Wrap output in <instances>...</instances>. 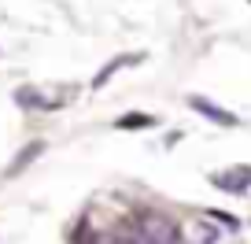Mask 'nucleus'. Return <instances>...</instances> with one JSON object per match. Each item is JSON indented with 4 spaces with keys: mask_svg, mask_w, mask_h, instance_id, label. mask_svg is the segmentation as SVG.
<instances>
[{
    "mask_svg": "<svg viewBox=\"0 0 251 244\" xmlns=\"http://www.w3.org/2000/svg\"><path fill=\"white\" fill-rule=\"evenodd\" d=\"M15 104L23 111H45V108H59L55 100H48L41 89H33V85H23V89H15Z\"/></svg>",
    "mask_w": 251,
    "mask_h": 244,
    "instance_id": "obj_6",
    "label": "nucleus"
},
{
    "mask_svg": "<svg viewBox=\"0 0 251 244\" xmlns=\"http://www.w3.org/2000/svg\"><path fill=\"white\" fill-rule=\"evenodd\" d=\"M188 108L192 111H200V115L207 118V122H214V126H240V118L233 115V111H226V108H218L214 100H207V96H188Z\"/></svg>",
    "mask_w": 251,
    "mask_h": 244,
    "instance_id": "obj_3",
    "label": "nucleus"
},
{
    "mask_svg": "<svg viewBox=\"0 0 251 244\" xmlns=\"http://www.w3.org/2000/svg\"><path fill=\"white\" fill-rule=\"evenodd\" d=\"M159 118L148 115V111H126V115L115 118V130H155Z\"/></svg>",
    "mask_w": 251,
    "mask_h": 244,
    "instance_id": "obj_7",
    "label": "nucleus"
},
{
    "mask_svg": "<svg viewBox=\"0 0 251 244\" xmlns=\"http://www.w3.org/2000/svg\"><path fill=\"white\" fill-rule=\"evenodd\" d=\"M211 185L222 192H233V196H244L251 189V170L248 166H233V170H222V174H211Z\"/></svg>",
    "mask_w": 251,
    "mask_h": 244,
    "instance_id": "obj_2",
    "label": "nucleus"
},
{
    "mask_svg": "<svg viewBox=\"0 0 251 244\" xmlns=\"http://www.w3.org/2000/svg\"><path fill=\"white\" fill-rule=\"evenodd\" d=\"M248 4H251V0H248Z\"/></svg>",
    "mask_w": 251,
    "mask_h": 244,
    "instance_id": "obj_9",
    "label": "nucleus"
},
{
    "mask_svg": "<svg viewBox=\"0 0 251 244\" xmlns=\"http://www.w3.org/2000/svg\"><path fill=\"white\" fill-rule=\"evenodd\" d=\"M141 59H144V52H126V55H115V59H107V63H103L100 71L93 74V89H103L118 71H122V67H133V63H141Z\"/></svg>",
    "mask_w": 251,
    "mask_h": 244,
    "instance_id": "obj_4",
    "label": "nucleus"
},
{
    "mask_svg": "<svg viewBox=\"0 0 251 244\" xmlns=\"http://www.w3.org/2000/svg\"><path fill=\"white\" fill-rule=\"evenodd\" d=\"M41 156H45V141H30L26 148H19V156L11 159L8 166H4V181H15L19 174H23L26 166L33 163V159H41Z\"/></svg>",
    "mask_w": 251,
    "mask_h": 244,
    "instance_id": "obj_5",
    "label": "nucleus"
},
{
    "mask_svg": "<svg viewBox=\"0 0 251 244\" xmlns=\"http://www.w3.org/2000/svg\"><path fill=\"white\" fill-rule=\"evenodd\" d=\"M133 229L141 233L144 244H185L177 222H174L170 215H163V211H151V207H141V211H137Z\"/></svg>",
    "mask_w": 251,
    "mask_h": 244,
    "instance_id": "obj_1",
    "label": "nucleus"
},
{
    "mask_svg": "<svg viewBox=\"0 0 251 244\" xmlns=\"http://www.w3.org/2000/svg\"><path fill=\"white\" fill-rule=\"evenodd\" d=\"M203 218H211L214 226H222V229H240V218H233V215H226V211H203Z\"/></svg>",
    "mask_w": 251,
    "mask_h": 244,
    "instance_id": "obj_8",
    "label": "nucleus"
}]
</instances>
